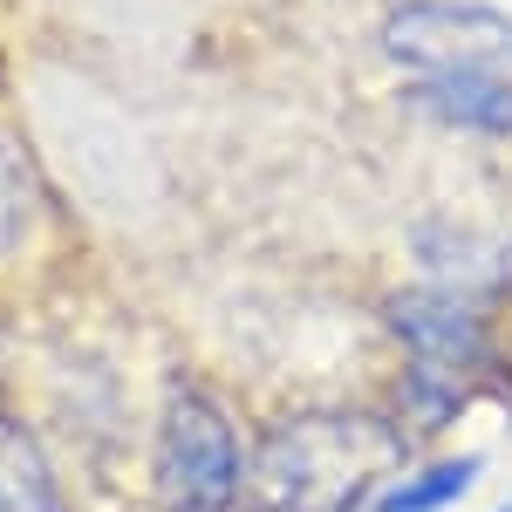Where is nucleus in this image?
<instances>
[{
  "mask_svg": "<svg viewBox=\"0 0 512 512\" xmlns=\"http://www.w3.org/2000/svg\"><path fill=\"white\" fill-rule=\"evenodd\" d=\"M417 110L458 123V130H485V137H512V69H465V76H417L410 89Z\"/></svg>",
  "mask_w": 512,
  "mask_h": 512,
  "instance_id": "obj_4",
  "label": "nucleus"
},
{
  "mask_svg": "<svg viewBox=\"0 0 512 512\" xmlns=\"http://www.w3.org/2000/svg\"><path fill=\"white\" fill-rule=\"evenodd\" d=\"M485 472V458H451V465H431V472L403 478L396 472L376 499H369V512H444L458 506L465 492H472V478Z\"/></svg>",
  "mask_w": 512,
  "mask_h": 512,
  "instance_id": "obj_6",
  "label": "nucleus"
},
{
  "mask_svg": "<svg viewBox=\"0 0 512 512\" xmlns=\"http://www.w3.org/2000/svg\"><path fill=\"white\" fill-rule=\"evenodd\" d=\"M403 424L362 410H308L260 437L246 465V499L260 512H369V499L403 472Z\"/></svg>",
  "mask_w": 512,
  "mask_h": 512,
  "instance_id": "obj_1",
  "label": "nucleus"
},
{
  "mask_svg": "<svg viewBox=\"0 0 512 512\" xmlns=\"http://www.w3.org/2000/svg\"><path fill=\"white\" fill-rule=\"evenodd\" d=\"M246 492V458L226 410L198 390H178L158 431V506L164 512H226Z\"/></svg>",
  "mask_w": 512,
  "mask_h": 512,
  "instance_id": "obj_2",
  "label": "nucleus"
},
{
  "mask_svg": "<svg viewBox=\"0 0 512 512\" xmlns=\"http://www.w3.org/2000/svg\"><path fill=\"white\" fill-rule=\"evenodd\" d=\"M383 48L410 76L512 69V21L478 0H403L383 21Z\"/></svg>",
  "mask_w": 512,
  "mask_h": 512,
  "instance_id": "obj_3",
  "label": "nucleus"
},
{
  "mask_svg": "<svg viewBox=\"0 0 512 512\" xmlns=\"http://www.w3.org/2000/svg\"><path fill=\"white\" fill-rule=\"evenodd\" d=\"M499 512H512V506H499Z\"/></svg>",
  "mask_w": 512,
  "mask_h": 512,
  "instance_id": "obj_8",
  "label": "nucleus"
},
{
  "mask_svg": "<svg viewBox=\"0 0 512 512\" xmlns=\"http://www.w3.org/2000/svg\"><path fill=\"white\" fill-rule=\"evenodd\" d=\"M0 512H69L41 444L0 410Z\"/></svg>",
  "mask_w": 512,
  "mask_h": 512,
  "instance_id": "obj_5",
  "label": "nucleus"
},
{
  "mask_svg": "<svg viewBox=\"0 0 512 512\" xmlns=\"http://www.w3.org/2000/svg\"><path fill=\"white\" fill-rule=\"evenodd\" d=\"M21 226H28V171H21V158L0 144V253L21 239Z\"/></svg>",
  "mask_w": 512,
  "mask_h": 512,
  "instance_id": "obj_7",
  "label": "nucleus"
}]
</instances>
